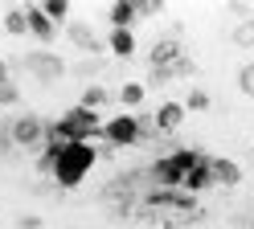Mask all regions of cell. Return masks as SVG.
Returning <instances> with one entry per match:
<instances>
[{
	"instance_id": "obj_1",
	"label": "cell",
	"mask_w": 254,
	"mask_h": 229,
	"mask_svg": "<svg viewBox=\"0 0 254 229\" xmlns=\"http://www.w3.org/2000/svg\"><path fill=\"white\" fill-rule=\"evenodd\" d=\"M94 147L90 143H70V147H62V152L50 160V172H54V180L62 188H74V184H82L86 180V172L94 168Z\"/></svg>"
},
{
	"instance_id": "obj_2",
	"label": "cell",
	"mask_w": 254,
	"mask_h": 229,
	"mask_svg": "<svg viewBox=\"0 0 254 229\" xmlns=\"http://www.w3.org/2000/svg\"><path fill=\"white\" fill-rule=\"evenodd\" d=\"M62 135H66L70 143H86L94 131H103V123H99V114L94 111H86V107H70L66 114H62V119L54 123Z\"/></svg>"
},
{
	"instance_id": "obj_3",
	"label": "cell",
	"mask_w": 254,
	"mask_h": 229,
	"mask_svg": "<svg viewBox=\"0 0 254 229\" xmlns=\"http://www.w3.org/2000/svg\"><path fill=\"white\" fill-rule=\"evenodd\" d=\"M45 135H50V127L37 114H21L12 123V143H21V147H45Z\"/></svg>"
},
{
	"instance_id": "obj_4",
	"label": "cell",
	"mask_w": 254,
	"mask_h": 229,
	"mask_svg": "<svg viewBox=\"0 0 254 229\" xmlns=\"http://www.w3.org/2000/svg\"><path fill=\"white\" fill-rule=\"evenodd\" d=\"M103 135H107V143L127 147V143H135V139H139V119H135V114H119V119L103 123Z\"/></svg>"
},
{
	"instance_id": "obj_5",
	"label": "cell",
	"mask_w": 254,
	"mask_h": 229,
	"mask_svg": "<svg viewBox=\"0 0 254 229\" xmlns=\"http://www.w3.org/2000/svg\"><path fill=\"white\" fill-rule=\"evenodd\" d=\"M25 65H29V74H37L41 82H58L62 74H66V65H62L58 54H29Z\"/></svg>"
},
{
	"instance_id": "obj_6",
	"label": "cell",
	"mask_w": 254,
	"mask_h": 229,
	"mask_svg": "<svg viewBox=\"0 0 254 229\" xmlns=\"http://www.w3.org/2000/svg\"><path fill=\"white\" fill-rule=\"evenodd\" d=\"M209 172H213V184H242V168L234 160H209Z\"/></svg>"
},
{
	"instance_id": "obj_7",
	"label": "cell",
	"mask_w": 254,
	"mask_h": 229,
	"mask_svg": "<svg viewBox=\"0 0 254 229\" xmlns=\"http://www.w3.org/2000/svg\"><path fill=\"white\" fill-rule=\"evenodd\" d=\"M107 16H111V29H131V21H139V8L131 0H119V4L107 8Z\"/></svg>"
},
{
	"instance_id": "obj_8",
	"label": "cell",
	"mask_w": 254,
	"mask_h": 229,
	"mask_svg": "<svg viewBox=\"0 0 254 229\" xmlns=\"http://www.w3.org/2000/svg\"><path fill=\"white\" fill-rule=\"evenodd\" d=\"M29 33H33L37 41H45V45H50V41H54V33H58L54 21L41 12V4H37V8H29Z\"/></svg>"
},
{
	"instance_id": "obj_9",
	"label": "cell",
	"mask_w": 254,
	"mask_h": 229,
	"mask_svg": "<svg viewBox=\"0 0 254 229\" xmlns=\"http://www.w3.org/2000/svg\"><path fill=\"white\" fill-rule=\"evenodd\" d=\"M177 61H181V45L177 41H160L152 49V65H156V70H172Z\"/></svg>"
},
{
	"instance_id": "obj_10",
	"label": "cell",
	"mask_w": 254,
	"mask_h": 229,
	"mask_svg": "<svg viewBox=\"0 0 254 229\" xmlns=\"http://www.w3.org/2000/svg\"><path fill=\"white\" fill-rule=\"evenodd\" d=\"M66 33H70V41H74L78 49H86V54H99V49H103V41L94 37V33H90L86 25H78V21H74V25L66 29Z\"/></svg>"
},
{
	"instance_id": "obj_11",
	"label": "cell",
	"mask_w": 254,
	"mask_h": 229,
	"mask_svg": "<svg viewBox=\"0 0 254 229\" xmlns=\"http://www.w3.org/2000/svg\"><path fill=\"white\" fill-rule=\"evenodd\" d=\"M111 54L115 57H131L135 54V37H131V29H111Z\"/></svg>"
},
{
	"instance_id": "obj_12",
	"label": "cell",
	"mask_w": 254,
	"mask_h": 229,
	"mask_svg": "<svg viewBox=\"0 0 254 229\" xmlns=\"http://www.w3.org/2000/svg\"><path fill=\"white\" fill-rule=\"evenodd\" d=\"M181 119H185V107L181 103H164L160 111H156V127H160V131H172Z\"/></svg>"
},
{
	"instance_id": "obj_13",
	"label": "cell",
	"mask_w": 254,
	"mask_h": 229,
	"mask_svg": "<svg viewBox=\"0 0 254 229\" xmlns=\"http://www.w3.org/2000/svg\"><path fill=\"white\" fill-rule=\"evenodd\" d=\"M230 37H234V45H242V49H254V16H246V21H238Z\"/></svg>"
},
{
	"instance_id": "obj_14",
	"label": "cell",
	"mask_w": 254,
	"mask_h": 229,
	"mask_svg": "<svg viewBox=\"0 0 254 229\" xmlns=\"http://www.w3.org/2000/svg\"><path fill=\"white\" fill-rule=\"evenodd\" d=\"M4 29H8V33H29V8H8Z\"/></svg>"
},
{
	"instance_id": "obj_15",
	"label": "cell",
	"mask_w": 254,
	"mask_h": 229,
	"mask_svg": "<svg viewBox=\"0 0 254 229\" xmlns=\"http://www.w3.org/2000/svg\"><path fill=\"white\" fill-rule=\"evenodd\" d=\"M41 12L50 16V21H66V16H70V4H66V0H45Z\"/></svg>"
},
{
	"instance_id": "obj_16",
	"label": "cell",
	"mask_w": 254,
	"mask_h": 229,
	"mask_svg": "<svg viewBox=\"0 0 254 229\" xmlns=\"http://www.w3.org/2000/svg\"><path fill=\"white\" fill-rule=\"evenodd\" d=\"M119 98L127 107H135V103H144V86H139V82H127V86L119 90Z\"/></svg>"
},
{
	"instance_id": "obj_17",
	"label": "cell",
	"mask_w": 254,
	"mask_h": 229,
	"mask_svg": "<svg viewBox=\"0 0 254 229\" xmlns=\"http://www.w3.org/2000/svg\"><path fill=\"white\" fill-rule=\"evenodd\" d=\"M238 86H242V94H250V98H254V61L238 70Z\"/></svg>"
},
{
	"instance_id": "obj_18",
	"label": "cell",
	"mask_w": 254,
	"mask_h": 229,
	"mask_svg": "<svg viewBox=\"0 0 254 229\" xmlns=\"http://www.w3.org/2000/svg\"><path fill=\"white\" fill-rule=\"evenodd\" d=\"M99 103H107V90H103V86H90V90L82 94V107H86V111H94Z\"/></svg>"
},
{
	"instance_id": "obj_19",
	"label": "cell",
	"mask_w": 254,
	"mask_h": 229,
	"mask_svg": "<svg viewBox=\"0 0 254 229\" xmlns=\"http://www.w3.org/2000/svg\"><path fill=\"white\" fill-rule=\"evenodd\" d=\"M189 107H193V111H205V107H209V94H205V90H193V94H189Z\"/></svg>"
},
{
	"instance_id": "obj_20",
	"label": "cell",
	"mask_w": 254,
	"mask_h": 229,
	"mask_svg": "<svg viewBox=\"0 0 254 229\" xmlns=\"http://www.w3.org/2000/svg\"><path fill=\"white\" fill-rule=\"evenodd\" d=\"M17 98H21V94H17V86H12V82H4V86H0V103H4V107L17 103Z\"/></svg>"
},
{
	"instance_id": "obj_21",
	"label": "cell",
	"mask_w": 254,
	"mask_h": 229,
	"mask_svg": "<svg viewBox=\"0 0 254 229\" xmlns=\"http://www.w3.org/2000/svg\"><path fill=\"white\" fill-rule=\"evenodd\" d=\"M139 16H152V12H160V0H144V4H135Z\"/></svg>"
},
{
	"instance_id": "obj_22",
	"label": "cell",
	"mask_w": 254,
	"mask_h": 229,
	"mask_svg": "<svg viewBox=\"0 0 254 229\" xmlns=\"http://www.w3.org/2000/svg\"><path fill=\"white\" fill-rule=\"evenodd\" d=\"M12 147V127H0V152H8Z\"/></svg>"
},
{
	"instance_id": "obj_23",
	"label": "cell",
	"mask_w": 254,
	"mask_h": 229,
	"mask_svg": "<svg viewBox=\"0 0 254 229\" xmlns=\"http://www.w3.org/2000/svg\"><path fill=\"white\" fill-rule=\"evenodd\" d=\"M99 65L103 61H82V65H78V74H99Z\"/></svg>"
},
{
	"instance_id": "obj_24",
	"label": "cell",
	"mask_w": 254,
	"mask_h": 229,
	"mask_svg": "<svg viewBox=\"0 0 254 229\" xmlns=\"http://www.w3.org/2000/svg\"><path fill=\"white\" fill-rule=\"evenodd\" d=\"M37 225H41L37 217H21V221H17V229H37Z\"/></svg>"
},
{
	"instance_id": "obj_25",
	"label": "cell",
	"mask_w": 254,
	"mask_h": 229,
	"mask_svg": "<svg viewBox=\"0 0 254 229\" xmlns=\"http://www.w3.org/2000/svg\"><path fill=\"white\" fill-rule=\"evenodd\" d=\"M4 82H12V78H8V61L0 57V86H4Z\"/></svg>"
},
{
	"instance_id": "obj_26",
	"label": "cell",
	"mask_w": 254,
	"mask_h": 229,
	"mask_svg": "<svg viewBox=\"0 0 254 229\" xmlns=\"http://www.w3.org/2000/svg\"><path fill=\"white\" fill-rule=\"evenodd\" d=\"M238 229H254V217H246V221H238Z\"/></svg>"
}]
</instances>
